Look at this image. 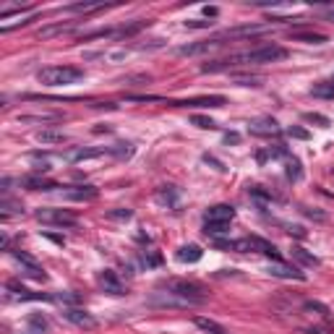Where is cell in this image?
I'll use <instances>...</instances> for the list:
<instances>
[{
	"label": "cell",
	"instance_id": "4316f807",
	"mask_svg": "<svg viewBox=\"0 0 334 334\" xmlns=\"http://www.w3.org/2000/svg\"><path fill=\"white\" fill-rule=\"evenodd\" d=\"M63 115L60 113H42V115H19V123H55Z\"/></svg>",
	"mask_w": 334,
	"mask_h": 334
},
{
	"label": "cell",
	"instance_id": "52a82bcc",
	"mask_svg": "<svg viewBox=\"0 0 334 334\" xmlns=\"http://www.w3.org/2000/svg\"><path fill=\"white\" fill-rule=\"evenodd\" d=\"M11 253H13V259L21 264V274H24V277H32V280H39V282L47 280L44 269L37 264L34 256H29V253H24V251H11Z\"/></svg>",
	"mask_w": 334,
	"mask_h": 334
},
{
	"label": "cell",
	"instance_id": "9f6ffc18",
	"mask_svg": "<svg viewBox=\"0 0 334 334\" xmlns=\"http://www.w3.org/2000/svg\"><path fill=\"white\" fill-rule=\"evenodd\" d=\"M326 19H334V11H329V13H326Z\"/></svg>",
	"mask_w": 334,
	"mask_h": 334
},
{
	"label": "cell",
	"instance_id": "d6a6232c",
	"mask_svg": "<svg viewBox=\"0 0 334 334\" xmlns=\"http://www.w3.org/2000/svg\"><path fill=\"white\" fill-rule=\"evenodd\" d=\"M131 217H133V209H123V206L107 211V219H115V222H126V219H131Z\"/></svg>",
	"mask_w": 334,
	"mask_h": 334
},
{
	"label": "cell",
	"instance_id": "2e32d148",
	"mask_svg": "<svg viewBox=\"0 0 334 334\" xmlns=\"http://www.w3.org/2000/svg\"><path fill=\"white\" fill-rule=\"evenodd\" d=\"M269 32L266 24H248V26H235V29H227V32L219 34V39H238V37H256V34H264Z\"/></svg>",
	"mask_w": 334,
	"mask_h": 334
},
{
	"label": "cell",
	"instance_id": "9a60e30c",
	"mask_svg": "<svg viewBox=\"0 0 334 334\" xmlns=\"http://www.w3.org/2000/svg\"><path fill=\"white\" fill-rule=\"evenodd\" d=\"M6 290L13 293L19 300H55V295H47V293H32V290H26V287L19 282V280H8L6 282Z\"/></svg>",
	"mask_w": 334,
	"mask_h": 334
},
{
	"label": "cell",
	"instance_id": "60d3db41",
	"mask_svg": "<svg viewBox=\"0 0 334 334\" xmlns=\"http://www.w3.org/2000/svg\"><path fill=\"white\" fill-rule=\"evenodd\" d=\"M63 32H71V24H58V26H47L42 29L39 37H52V34H63Z\"/></svg>",
	"mask_w": 334,
	"mask_h": 334
},
{
	"label": "cell",
	"instance_id": "836d02e7",
	"mask_svg": "<svg viewBox=\"0 0 334 334\" xmlns=\"http://www.w3.org/2000/svg\"><path fill=\"white\" fill-rule=\"evenodd\" d=\"M55 300H58V303H63V306H71V308H73L76 303H81V295L68 290V293H58V295H55Z\"/></svg>",
	"mask_w": 334,
	"mask_h": 334
},
{
	"label": "cell",
	"instance_id": "ba28073f",
	"mask_svg": "<svg viewBox=\"0 0 334 334\" xmlns=\"http://www.w3.org/2000/svg\"><path fill=\"white\" fill-rule=\"evenodd\" d=\"M266 274L280 277V280H295V282H303V280H306V274H303L298 266L285 264V261H269V264H266Z\"/></svg>",
	"mask_w": 334,
	"mask_h": 334
},
{
	"label": "cell",
	"instance_id": "ac0fdd59",
	"mask_svg": "<svg viewBox=\"0 0 334 334\" xmlns=\"http://www.w3.org/2000/svg\"><path fill=\"white\" fill-rule=\"evenodd\" d=\"M280 123L274 118H259V120H253V123L248 126V133L251 136H280Z\"/></svg>",
	"mask_w": 334,
	"mask_h": 334
},
{
	"label": "cell",
	"instance_id": "11a10c76",
	"mask_svg": "<svg viewBox=\"0 0 334 334\" xmlns=\"http://www.w3.org/2000/svg\"><path fill=\"white\" fill-rule=\"evenodd\" d=\"M311 334H334V331H324V329H311Z\"/></svg>",
	"mask_w": 334,
	"mask_h": 334
},
{
	"label": "cell",
	"instance_id": "681fc988",
	"mask_svg": "<svg viewBox=\"0 0 334 334\" xmlns=\"http://www.w3.org/2000/svg\"><path fill=\"white\" fill-rule=\"evenodd\" d=\"M287 233L295 235V238H306V230H303V227H298V225H290V227H287Z\"/></svg>",
	"mask_w": 334,
	"mask_h": 334
},
{
	"label": "cell",
	"instance_id": "7bdbcfd3",
	"mask_svg": "<svg viewBox=\"0 0 334 334\" xmlns=\"http://www.w3.org/2000/svg\"><path fill=\"white\" fill-rule=\"evenodd\" d=\"M261 76H238L235 79V84H240V86H261Z\"/></svg>",
	"mask_w": 334,
	"mask_h": 334
},
{
	"label": "cell",
	"instance_id": "ee69618b",
	"mask_svg": "<svg viewBox=\"0 0 334 334\" xmlns=\"http://www.w3.org/2000/svg\"><path fill=\"white\" fill-rule=\"evenodd\" d=\"M287 136L300 139V141H308V139H311V133H308L306 128H298V126H290V128H287Z\"/></svg>",
	"mask_w": 334,
	"mask_h": 334
},
{
	"label": "cell",
	"instance_id": "f907efd6",
	"mask_svg": "<svg viewBox=\"0 0 334 334\" xmlns=\"http://www.w3.org/2000/svg\"><path fill=\"white\" fill-rule=\"evenodd\" d=\"M217 248H222V251H233V240H211Z\"/></svg>",
	"mask_w": 334,
	"mask_h": 334
},
{
	"label": "cell",
	"instance_id": "8fae6325",
	"mask_svg": "<svg viewBox=\"0 0 334 334\" xmlns=\"http://www.w3.org/2000/svg\"><path fill=\"white\" fill-rule=\"evenodd\" d=\"M97 282L102 287V293H107V295H126V285L120 282V277L115 274L113 269H104L97 274Z\"/></svg>",
	"mask_w": 334,
	"mask_h": 334
},
{
	"label": "cell",
	"instance_id": "cb8c5ba5",
	"mask_svg": "<svg viewBox=\"0 0 334 334\" xmlns=\"http://www.w3.org/2000/svg\"><path fill=\"white\" fill-rule=\"evenodd\" d=\"M285 175H287V180H293V183H298L303 178V164L298 157H290V154L285 157Z\"/></svg>",
	"mask_w": 334,
	"mask_h": 334
},
{
	"label": "cell",
	"instance_id": "e575fe53",
	"mask_svg": "<svg viewBox=\"0 0 334 334\" xmlns=\"http://www.w3.org/2000/svg\"><path fill=\"white\" fill-rule=\"evenodd\" d=\"M29 326L37 329V331H47L50 329V321L44 316H39V313H32V316H29Z\"/></svg>",
	"mask_w": 334,
	"mask_h": 334
},
{
	"label": "cell",
	"instance_id": "db71d44e",
	"mask_svg": "<svg viewBox=\"0 0 334 334\" xmlns=\"http://www.w3.org/2000/svg\"><path fill=\"white\" fill-rule=\"evenodd\" d=\"M204 13H206V16H211V19H214L217 13H219V8H209V6H206V8H204Z\"/></svg>",
	"mask_w": 334,
	"mask_h": 334
},
{
	"label": "cell",
	"instance_id": "5b68a950",
	"mask_svg": "<svg viewBox=\"0 0 334 334\" xmlns=\"http://www.w3.org/2000/svg\"><path fill=\"white\" fill-rule=\"evenodd\" d=\"M149 21L144 19H136L133 24H123V26H110V29H97V32H89L84 34V42L86 39H128L133 34H139L141 29H146Z\"/></svg>",
	"mask_w": 334,
	"mask_h": 334
},
{
	"label": "cell",
	"instance_id": "3957f363",
	"mask_svg": "<svg viewBox=\"0 0 334 334\" xmlns=\"http://www.w3.org/2000/svg\"><path fill=\"white\" fill-rule=\"evenodd\" d=\"M159 290H167V293H173L178 298H186L191 300L193 306H201V303L209 300V293H206V287L199 285V282H191V280H162L159 282Z\"/></svg>",
	"mask_w": 334,
	"mask_h": 334
},
{
	"label": "cell",
	"instance_id": "b9f144b4",
	"mask_svg": "<svg viewBox=\"0 0 334 334\" xmlns=\"http://www.w3.org/2000/svg\"><path fill=\"white\" fill-rule=\"evenodd\" d=\"M97 8H104V3H73V6H68L66 11H79V13H86V11H97Z\"/></svg>",
	"mask_w": 334,
	"mask_h": 334
},
{
	"label": "cell",
	"instance_id": "d6986e66",
	"mask_svg": "<svg viewBox=\"0 0 334 334\" xmlns=\"http://www.w3.org/2000/svg\"><path fill=\"white\" fill-rule=\"evenodd\" d=\"M104 146H76L71 151H66V162H84V159H94L104 154Z\"/></svg>",
	"mask_w": 334,
	"mask_h": 334
},
{
	"label": "cell",
	"instance_id": "f5cc1de1",
	"mask_svg": "<svg viewBox=\"0 0 334 334\" xmlns=\"http://www.w3.org/2000/svg\"><path fill=\"white\" fill-rule=\"evenodd\" d=\"M204 162H209V164H214V167H217V170H225V164H222V162H217L214 157H209V154H204Z\"/></svg>",
	"mask_w": 334,
	"mask_h": 334
},
{
	"label": "cell",
	"instance_id": "4dcf8cb0",
	"mask_svg": "<svg viewBox=\"0 0 334 334\" xmlns=\"http://www.w3.org/2000/svg\"><path fill=\"white\" fill-rule=\"evenodd\" d=\"M37 139L42 144H63L66 141V133H58V131H39Z\"/></svg>",
	"mask_w": 334,
	"mask_h": 334
},
{
	"label": "cell",
	"instance_id": "f1b7e54d",
	"mask_svg": "<svg viewBox=\"0 0 334 334\" xmlns=\"http://www.w3.org/2000/svg\"><path fill=\"white\" fill-rule=\"evenodd\" d=\"M133 144H113V146H107V154H113V157H118V159H128V157H133Z\"/></svg>",
	"mask_w": 334,
	"mask_h": 334
},
{
	"label": "cell",
	"instance_id": "484cf974",
	"mask_svg": "<svg viewBox=\"0 0 334 334\" xmlns=\"http://www.w3.org/2000/svg\"><path fill=\"white\" fill-rule=\"evenodd\" d=\"M293 259L300 261L303 266H321V259H318V256H313L311 251L300 248V246H293Z\"/></svg>",
	"mask_w": 334,
	"mask_h": 334
},
{
	"label": "cell",
	"instance_id": "1f68e13d",
	"mask_svg": "<svg viewBox=\"0 0 334 334\" xmlns=\"http://www.w3.org/2000/svg\"><path fill=\"white\" fill-rule=\"evenodd\" d=\"M303 308L306 311H313V313H318V316H324V318H329V306H324V303H318V300H306L303 303Z\"/></svg>",
	"mask_w": 334,
	"mask_h": 334
},
{
	"label": "cell",
	"instance_id": "83f0119b",
	"mask_svg": "<svg viewBox=\"0 0 334 334\" xmlns=\"http://www.w3.org/2000/svg\"><path fill=\"white\" fill-rule=\"evenodd\" d=\"M311 97H318V99H334V79L311 86Z\"/></svg>",
	"mask_w": 334,
	"mask_h": 334
},
{
	"label": "cell",
	"instance_id": "44dd1931",
	"mask_svg": "<svg viewBox=\"0 0 334 334\" xmlns=\"http://www.w3.org/2000/svg\"><path fill=\"white\" fill-rule=\"evenodd\" d=\"M201 256H204V251H201V246H196V243H186V246H180L175 251V259L180 264H196V261H201Z\"/></svg>",
	"mask_w": 334,
	"mask_h": 334
},
{
	"label": "cell",
	"instance_id": "f546056e",
	"mask_svg": "<svg viewBox=\"0 0 334 334\" xmlns=\"http://www.w3.org/2000/svg\"><path fill=\"white\" fill-rule=\"evenodd\" d=\"M293 39L306 42V44H324V42H326V37H324V34H316V32H295V34H293Z\"/></svg>",
	"mask_w": 334,
	"mask_h": 334
},
{
	"label": "cell",
	"instance_id": "f6af8a7d",
	"mask_svg": "<svg viewBox=\"0 0 334 334\" xmlns=\"http://www.w3.org/2000/svg\"><path fill=\"white\" fill-rule=\"evenodd\" d=\"M26 11H32V8L24 6V8H8V11H0V21H6V19H11V16H19V13H26Z\"/></svg>",
	"mask_w": 334,
	"mask_h": 334
},
{
	"label": "cell",
	"instance_id": "4fadbf2b",
	"mask_svg": "<svg viewBox=\"0 0 334 334\" xmlns=\"http://www.w3.org/2000/svg\"><path fill=\"white\" fill-rule=\"evenodd\" d=\"M235 219V206L230 204H214V206H209L204 211V222H225V225H230Z\"/></svg>",
	"mask_w": 334,
	"mask_h": 334
},
{
	"label": "cell",
	"instance_id": "6da1fadb",
	"mask_svg": "<svg viewBox=\"0 0 334 334\" xmlns=\"http://www.w3.org/2000/svg\"><path fill=\"white\" fill-rule=\"evenodd\" d=\"M287 50L280 47V44H264V47H256L248 52H238V55H227L222 60H211V63L201 66V73H219L227 68H235V66H261V63H277V60H285Z\"/></svg>",
	"mask_w": 334,
	"mask_h": 334
},
{
	"label": "cell",
	"instance_id": "e0dca14e",
	"mask_svg": "<svg viewBox=\"0 0 334 334\" xmlns=\"http://www.w3.org/2000/svg\"><path fill=\"white\" fill-rule=\"evenodd\" d=\"M225 39L214 37V39H206V42H193V44H183V47H178V55H204L209 50H214V47H222Z\"/></svg>",
	"mask_w": 334,
	"mask_h": 334
},
{
	"label": "cell",
	"instance_id": "ab89813d",
	"mask_svg": "<svg viewBox=\"0 0 334 334\" xmlns=\"http://www.w3.org/2000/svg\"><path fill=\"white\" fill-rule=\"evenodd\" d=\"M191 123H193V126H199V128H204V131L217 128L214 120H211V118H204V115H193V118H191Z\"/></svg>",
	"mask_w": 334,
	"mask_h": 334
},
{
	"label": "cell",
	"instance_id": "5bb4252c",
	"mask_svg": "<svg viewBox=\"0 0 334 334\" xmlns=\"http://www.w3.org/2000/svg\"><path fill=\"white\" fill-rule=\"evenodd\" d=\"M173 107H225L227 99L219 94H211V97H196V99H180V102H170Z\"/></svg>",
	"mask_w": 334,
	"mask_h": 334
},
{
	"label": "cell",
	"instance_id": "7a4b0ae2",
	"mask_svg": "<svg viewBox=\"0 0 334 334\" xmlns=\"http://www.w3.org/2000/svg\"><path fill=\"white\" fill-rule=\"evenodd\" d=\"M84 79V71L76 66H47L37 71V81L42 86H68V84H79Z\"/></svg>",
	"mask_w": 334,
	"mask_h": 334
},
{
	"label": "cell",
	"instance_id": "bcb514c9",
	"mask_svg": "<svg viewBox=\"0 0 334 334\" xmlns=\"http://www.w3.org/2000/svg\"><path fill=\"white\" fill-rule=\"evenodd\" d=\"M211 24H214V21H199V19H193V21H186V26H188V29H209Z\"/></svg>",
	"mask_w": 334,
	"mask_h": 334
},
{
	"label": "cell",
	"instance_id": "8992f818",
	"mask_svg": "<svg viewBox=\"0 0 334 334\" xmlns=\"http://www.w3.org/2000/svg\"><path fill=\"white\" fill-rule=\"evenodd\" d=\"M34 217H37V222H42V225H52V227H71V225L79 222L71 209H52V206H42V209H37V211H34Z\"/></svg>",
	"mask_w": 334,
	"mask_h": 334
},
{
	"label": "cell",
	"instance_id": "f35d334b",
	"mask_svg": "<svg viewBox=\"0 0 334 334\" xmlns=\"http://www.w3.org/2000/svg\"><path fill=\"white\" fill-rule=\"evenodd\" d=\"M303 120H306V123H316L318 128H326L329 126V118L326 115H318V113H306V115H303Z\"/></svg>",
	"mask_w": 334,
	"mask_h": 334
},
{
	"label": "cell",
	"instance_id": "7dc6e473",
	"mask_svg": "<svg viewBox=\"0 0 334 334\" xmlns=\"http://www.w3.org/2000/svg\"><path fill=\"white\" fill-rule=\"evenodd\" d=\"M300 211H303L306 217H313V219H326V214H324V211H316V209H308V206H303Z\"/></svg>",
	"mask_w": 334,
	"mask_h": 334
},
{
	"label": "cell",
	"instance_id": "816d5d0a",
	"mask_svg": "<svg viewBox=\"0 0 334 334\" xmlns=\"http://www.w3.org/2000/svg\"><path fill=\"white\" fill-rule=\"evenodd\" d=\"M44 238H50L52 243H58V246H66V238H60V235H52V233H44Z\"/></svg>",
	"mask_w": 334,
	"mask_h": 334
},
{
	"label": "cell",
	"instance_id": "30bf717a",
	"mask_svg": "<svg viewBox=\"0 0 334 334\" xmlns=\"http://www.w3.org/2000/svg\"><path fill=\"white\" fill-rule=\"evenodd\" d=\"M149 306H154V308H191L193 303L186 300V298H178L173 293H154L149 300Z\"/></svg>",
	"mask_w": 334,
	"mask_h": 334
},
{
	"label": "cell",
	"instance_id": "7402d4cb",
	"mask_svg": "<svg viewBox=\"0 0 334 334\" xmlns=\"http://www.w3.org/2000/svg\"><path fill=\"white\" fill-rule=\"evenodd\" d=\"M19 183L26 191H52V188H60L55 180H47V178H42V175H26V178L19 180Z\"/></svg>",
	"mask_w": 334,
	"mask_h": 334
},
{
	"label": "cell",
	"instance_id": "8d00e7d4",
	"mask_svg": "<svg viewBox=\"0 0 334 334\" xmlns=\"http://www.w3.org/2000/svg\"><path fill=\"white\" fill-rule=\"evenodd\" d=\"M227 227L230 225H225V222H204V233L206 235H222V233H227Z\"/></svg>",
	"mask_w": 334,
	"mask_h": 334
},
{
	"label": "cell",
	"instance_id": "7c38bea8",
	"mask_svg": "<svg viewBox=\"0 0 334 334\" xmlns=\"http://www.w3.org/2000/svg\"><path fill=\"white\" fill-rule=\"evenodd\" d=\"M60 196L63 199H71V201H94L99 196V188L94 186H68L60 191Z\"/></svg>",
	"mask_w": 334,
	"mask_h": 334
},
{
	"label": "cell",
	"instance_id": "277c9868",
	"mask_svg": "<svg viewBox=\"0 0 334 334\" xmlns=\"http://www.w3.org/2000/svg\"><path fill=\"white\" fill-rule=\"evenodd\" d=\"M233 251H238V253H264V256H269L271 261H282L280 251L271 246L269 240H264L259 235H246V238L233 240Z\"/></svg>",
	"mask_w": 334,
	"mask_h": 334
},
{
	"label": "cell",
	"instance_id": "c3c4849f",
	"mask_svg": "<svg viewBox=\"0 0 334 334\" xmlns=\"http://www.w3.org/2000/svg\"><path fill=\"white\" fill-rule=\"evenodd\" d=\"M238 141H240V133H235V131L225 133V144H238Z\"/></svg>",
	"mask_w": 334,
	"mask_h": 334
},
{
	"label": "cell",
	"instance_id": "d4e9b609",
	"mask_svg": "<svg viewBox=\"0 0 334 334\" xmlns=\"http://www.w3.org/2000/svg\"><path fill=\"white\" fill-rule=\"evenodd\" d=\"M193 324L196 326H199L204 334H230V331H227L222 324H217V321H211V318H204V316H196L193 318Z\"/></svg>",
	"mask_w": 334,
	"mask_h": 334
},
{
	"label": "cell",
	"instance_id": "9c48e42d",
	"mask_svg": "<svg viewBox=\"0 0 334 334\" xmlns=\"http://www.w3.org/2000/svg\"><path fill=\"white\" fill-rule=\"evenodd\" d=\"M63 318L68 324H73V326H79V329H97L99 326V321L89 313V311H84V308H66L63 311Z\"/></svg>",
	"mask_w": 334,
	"mask_h": 334
},
{
	"label": "cell",
	"instance_id": "603a6c76",
	"mask_svg": "<svg viewBox=\"0 0 334 334\" xmlns=\"http://www.w3.org/2000/svg\"><path fill=\"white\" fill-rule=\"evenodd\" d=\"M277 157H287V146L285 144H274V146H266L261 151H256V162L264 164L266 159H277Z\"/></svg>",
	"mask_w": 334,
	"mask_h": 334
},
{
	"label": "cell",
	"instance_id": "74e56055",
	"mask_svg": "<svg viewBox=\"0 0 334 334\" xmlns=\"http://www.w3.org/2000/svg\"><path fill=\"white\" fill-rule=\"evenodd\" d=\"M139 261H141V266H146V269H149V266H159V264H162V256L146 251V253H141V259H139Z\"/></svg>",
	"mask_w": 334,
	"mask_h": 334
},
{
	"label": "cell",
	"instance_id": "d590c367",
	"mask_svg": "<svg viewBox=\"0 0 334 334\" xmlns=\"http://www.w3.org/2000/svg\"><path fill=\"white\" fill-rule=\"evenodd\" d=\"M248 196H251V199H256V201H271V199H274V196H271L269 191H264L261 186H251L248 188Z\"/></svg>",
	"mask_w": 334,
	"mask_h": 334
},
{
	"label": "cell",
	"instance_id": "ffe728a7",
	"mask_svg": "<svg viewBox=\"0 0 334 334\" xmlns=\"http://www.w3.org/2000/svg\"><path fill=\"white\" fill-rule=\"evenodd\" d=\"M154 201L159 206H164V209H175L178 201H180V188H175V186H162L154 193Z\"/></svg>",
	"mask_w": 334,
	"mask_h": 334
}]
</instances>
